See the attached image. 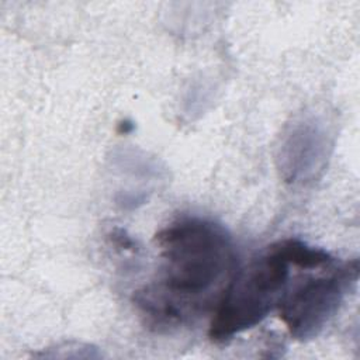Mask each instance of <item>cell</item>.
Masks as SVG:
<instances>
[{"label":"cell","mask_w":360,"mask_h":360,"mask_svg":"<svg viewBox=\"0 0 360 360\" xmlns=\"http://www.w3.org/2000/svg\"><path fill=\"white\" fill-rule=\"evenodd\" d=\"M155 242L156 274L134 295L146 321L170 328L214 311L238 269L229 232L211 219L184 217L159 231Z\"/></svg>","instance_id":"cell-1"},{"label":"cell","mask_w":360,"mask_h":360,"mask_svg":"<svg viewBox=\"0 0 360 360\" xmlns=\"http://www.w3.org/2000/svg\"><path fill=\"white\" fill-rule=\"evenodd\" d=\"M292 267L285 239L238 267L214 309L208 329L211 340L228 342L277 309Z\"/></svg>","instance_id":"cell-2"},{"label":"cell","mask_w":360,"mask_h":360,"mask_svg":"<svg viewBox=\"0 0 360 360\" xmlns=\"http://www.w3.org/2000/svg\"><path fill=\"white\" fill-rule=\"evenodd\" d=\"M359 280V259L333 263L304 276L284 291L277 311L290 335L297 340L318 336L338 314Z\"/></svg>","instance_id":"cell-3"}]
</instances>
